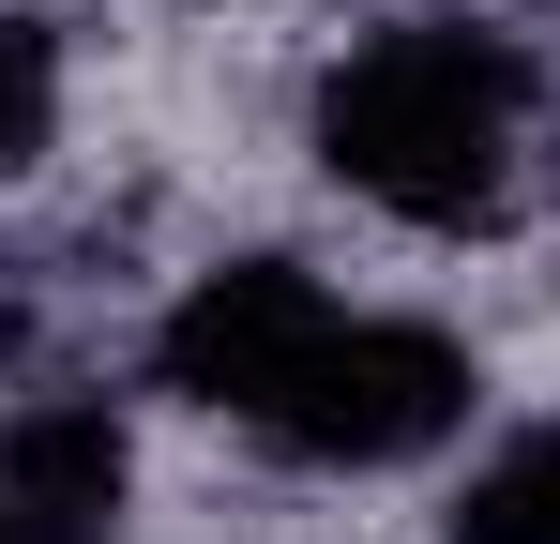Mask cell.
I'll return each mask as SVG.
<instances>
[{
  "label": "cell",
  "mask_w": 560,
  "mask_h": 544,
  "mask_svg": "<svg viewBox=\"0 0 560 544\" xmlns=\"http://www.w3.org/2000/svg\"><path fill=\"white\" fill-rule=\"evenodd\" d=\"M288 152L318 167V197H349L394 243H500L546 197L560 76L485 0H394V15H349L303 61Z\"/></svg>",
  "instance_id": "6da1fadb"
},
{
  "label": "cell",
  "mask_w": 560,
  "mask_h": 544,
  "mask_svg": "<svg viewBox=\"0 0 560 544\" xmlns=\"http://www.w3.org/2000/svg\"><path fill=\"white\" fill-rule=\"evenodd\" d=\"M500 378H485V333H455L440 303H378L349 287V318L318 333V363L288 378V409L258 424V469L288 484H440L469 439H485Z\"/></svg>",
  "instance_id": "7a4b0ae2"
},
{
  "label": "cell",
  "mask_w": 560,
  "mask_h": 544,
  "mask_svg": "<svg viewBox=\"0 0 560 544\" xmlns=\"http://www.w3.org/2000/svg\"><path fill=\"white\" fill-rule=\"evenodd\" d=\"M334 318H349V272H334V258H303V243H212L197 272L152 287V318H137V378H152L183 424H212V439L243 453V439L288 409V378L318 363Z\"/></svg>",
  "instance_id": "3957f363"
},
{
  "label": "cell",
  "mask_w": 560,
  "mask_h": 544,
  "mask_svg": "<svg viewBox=\"0 0 560 544\" xmlns=\"http://www.w3.org/2000/svg\"><path fill=\"white\" fill-rule=\"evenodd\" d=\"M0 544H137V409L92 378L0 393Z\"/></svg>",
  "instance_id": "277c9868"
},
{
  "label": "cell",
  "mask_w": 560,
  "mask_h": 544,
  "mask_svg": "<svg viewBox=\"0 0 560 544\" xmlns=\"http://www.w3.org/2000/svg\"><path fill=\"white\" fill-rule=\"evenodd\" d=\"M424 544H560V409H515L440 469V530Z\"/></svg>",
  "instance_id": "5b68a950"
},
{
  "label": "cell",
  "mask_w": 560,
  "mask_h": 544,
  "mask_svg": "<svg viewBox=\"0 0 560 544\" xmlns=\"http://www.w3.org/2000/svg\"><path fill=\"white\" fill-rule=\"evenodd\" d=\"M77 152V15L61 0H0V197Z\"/></svg>",
  "instance_id": "8992f818"
},
{
  "label": "cell",
  "mask_w": 560,
  "mask_h": 544,
  "mask_svg": "<svg viewBox=\"0 0 560 544\" xmlns=\"http://www.w3.org/2000/svg\"><path fill=\"white\" fill-rule=\"evenodd\" d=\"M546 197H560V152H546Z\"/></svg>",
  "instance_id": "52a82bcc"
}]
</instances>
